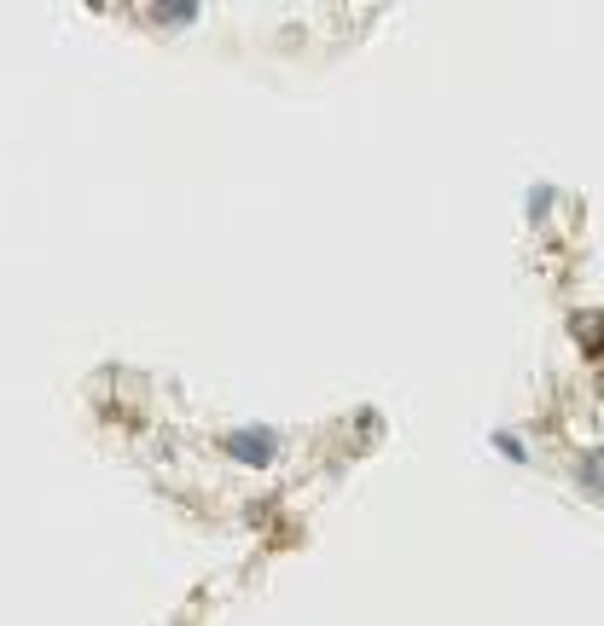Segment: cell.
<instances>
[{
  "instance_id": "cell-1",
  "label": "cell",
  "mask_w": 604,
  "mask_h": 626,
  "mask_svg": "<svg viewBox=\"0 0 604 626\" xmlns=\"http://www.w3.org/2000/svg\"><path fill=\"white\" fill-rule=\"evenodd\" d=\"M226 453L233 458H244V464H268L273 458V435H226Z\"/></svg>"
},
{
  "instance_id": "cell-2",
  "label": "cell",
  "mask_w": 604,
  "mask_h": 626,
  "mask_svg": "<svg viewBox=\"0 0 604 626\" xmlns=\"http://www.w3.org/2000/svg\"><path fill=\"white\" fill-rule=\"evenodd\" d=\"M575 331L587 336V349H593V354H604V320H598V313H587V320H575Z\"/></svg>"
},
{
  "instance_id": "cell-3",
  "label": "cell",
  "mask_w": 604,
  "mask_h": 626,
  "mask_svg": "<svg viewBox=\"0 0 604 626\" xmlns=\"http://www.w3.org/2000/svg\"><path fill=\"white\" fill-rule=\"evenodd\" d=\"M582 476H587V487H604V453L582 458Z\"/></svg>"
}]
</instances>
